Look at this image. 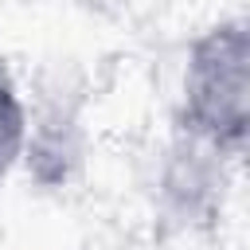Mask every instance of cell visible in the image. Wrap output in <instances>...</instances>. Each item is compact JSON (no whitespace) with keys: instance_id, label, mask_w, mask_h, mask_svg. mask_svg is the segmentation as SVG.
I'll use <instances>...</instances> for the list:
<instances>
[{"instance_id":"1","label":"cell","mask_w":250,"mask_h":250,"mask_svg":"<svg viewBox=\"0 0 250 250\" xmlns=\"http://www.w3.org/2000/svg\"><path fill=\"white\" fill-rule=\"evenodd\" d=\"M184 117L191 137L238 148L250 121V39L242 20L203 31L184 66Z\"/></svg>"},{"instance_id":"2","label":"cell","mask_w":250,"mask_h":250,"mask_svg":"<svg viewBox=\"0 0 250 250\" xmlns=\"http://www.w3.org/2000/svg\"><path fill=\"white\" fill-rule=\"evenodd\" d=\"M27 105L23 98L16 94L12 78L0 70V180L23 160V148H27Z\"/></svg>"}]
</instances>
